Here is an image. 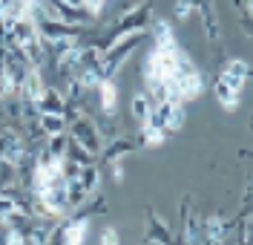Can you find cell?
I'll return each mask as SVG.
<instances>
[{"label": "cell", "mask_w": 253, "mask_h": 245, "mask_svg": "<svg viewBox=\"0 0 253 245\" xmlns=\"http://www.w3.org/2000/svg\"><path fill=\"white\" fill-rule=\"evenodd\" d=\"M147 240H153V243H170V228L158 219L156 213H147Z\"/></svg>", "instance_id": "5b68a950"}, {"label": "cell", "mask_w": 253, "mask_h": 245, "mask_svg": "<svg viewBox=\"0 0 253 245\" xmlns=\"http://www.w3.org/2000/svg\"><path fill=\"white\" fill-rule=\"evenodd\" d=\"M150 107H153V101H150L147 96H135L132 101H129V115H132L138 124H144L147 115H150Z\"/></svg>", "instance_id": "7c38bea8"}, {"label": "cell", "mask_w": 253, "mask_h": 245, "mask_svg": "<svg viewBox=\"0 0 253 245\" xmlns=\"http://www.w3.org/2000/svg\"><path fill=\"white\" fill-rule=\"evenodd\" d=\"M251 15H253V0H251Z\"/></svg>", "instance_id": "484cf974"}, {"label": "cell", "mask_w": 253, "mask_h": 245, "mask_svg": "<svg viewBox=\"0 0 253 245\" xmlns=\"http://www.w3.org/2000/svg\"><path fill=\"white\" fill-rule=\"evenodd\" d=\"M101 3H104V0H84V6H86V9H92V12L101 9Z\"/></svg>", "instance_id": "7402d4cb"}, {"label": "cell", "mask_w": 253, "mask_h": 245, "mask_svg": "<svg viewBox=\"0 0 253 245\" xmlns=\"http://www.w3.org/2000/svg\"><path fill=\"white\" fill-rule=\"evenodd\" d=\"M129 150H132V142H129V139H121V136H115V139H110L107 150H101V156H104L107 162H118V159L129 156Z\"/></svg>", "instance_id": "277c9868"}, {"label": "cell", "mask_w": 253, "mask_h": 245, "mask_svg": "<svg viewBox=\"0 0 253 245\" xmlns=\"http://www.w3.org/2000/svg\"><path fill=\"white\" fill-rule=\"evenodd\" d=\"M38 110L41 113H63L66 110V98H63L61 90H55V87H46L41 98H38Z\"/></svg>", "instance_id": "3957f363"}, {"label": "cell", "mask_w": 253, "mask_h": 245, "mask_svg": "<svg viewBox=\"0 0 253 245\" xmlns=\"http://www.w3.org/2000/svg\"><path fill=\"white\" fill-rule=\"evenodd\" d=\"M224 237H227V222H224L221 216L207 219V222H205V240H207V243H221Z\"/></svg>", "instance_id": "ba28073f"}, {"label": "cell", "mask_w": 253, "mask_h": 245, "mask_svg": "<svg viewBox=\"0 0 253 245\" xmlns=\"http://www.w3.org/2000/svg\"><path fill=\"white\" fill-rule=\"evenodd\" d=\"M181 124H184V110H181V104H173L170 118H167V133H175Z\"/></svg>", "instance_id": "e0dca14e"}, {"label": "cell", "mask_w": 253, "mask_h": 245, "mask_svg": "<svg viewBox=\"0 0 253 245\" xmlns=\"http://www.w3.org/2000/svg\"><path fill=\"white\" fill-rule=\"evenodd\" d=\"M15 208H17L15 199H12L9 194H3V191H0V222H6V219L12 216V211H15Z\"/></svg>", "instance_id": "ac0fdd59"}, {"label": "cell", "mask_w": 253, "mask_h": 245, "mask_svg": "<svg viewBox=\"0 0 253 245\" xmlns=\"http://www.w3.org/2000/svg\"><path fill=\"white\" fill-rule=\"evenodd\" d=\"M66 145H69V136H66V130L46 136V150L55 156V159H63V156H66Z\"/></svg>", "instance_id": "4fadbf2b"}, {"label": "cell", "mask_w": 253, "mask_h": 245, "mask_svg": "<svg viewBox=\"0 0 253 245\" xmlns=\"http://www.w3.org/2000/svg\"><path fill=\"white\" fill-rule=\"evenodd\" d=\"M3 118H6V113H3V98H0V121H3Z\"/></svg>", "instance_id": "603a6c76"}, {"label": "cell", "mask_w": 253, "mask_h": 245, "mask_svg": "<svg viewBox=\"0 0 253 245\" xmlns=\"http://www.w3.org/2000/svg\"><path fill=\"white\" fill-rule=\"evenodd\" d=\"M75 179L84 185V191H86V194H95V188H98V182H101V173H98V167H95V164H84Z\"/></svg>", "instance_id": "8fae6325"}, {"label": "cell", "mask_w": 253, "mask_h": 245, "mask_svg": "<svg viewBox=\"0 0 253 245\" xmlns=\"http://www.w3.org/2000/svg\"><path fill=\"white\" fill-rule=\"evenodd\" d=\"M0 20H3V9H0Z\"/></svg>", "instance_id": "4316f807"}, {"label": "cell", "mask_w": 253, "mask_h": 245, "mask_svg": "<svg viewBox=\"0 0 253 245\" xmlns=\"http://www.w3.org/2000/svg\"><path fill=\"white\" fill-rule=\"evenodd\" d=\"M101 243H118V234L112 228H104L101 231Z\"/></svg>", "instance_id": "44dd1931"}, {"label": "cell", "mask_w": 253, "mask_h": 245, "mask_svg": "<svg viewBox=\"0 0 253 245\" xmlns=\"http://www.w3.org/2000/svg\"><path fill=\"white\" fill-rule=\"evenodd\" d=\"M66 159H72V162H78L81 167H84V164H95V153H89V150L81 145V142H75V139L69 136V145H66Z\"/></svg>", "instance_id": "8992f818"}, {"label": "cell", "mask_w": 253, "mask_h": 245, "mask_svg": "<svg viewBox=\"0 0 253 245\" xmlns=\"http://www.w3.org/2000/svg\"><path fill=\"white\" fill-rule=\"evenodd\" d=\"M41 127L46 136H52V133H63L69 127V121L63 118V113H41Z\"/></svg>", "instance_id": "9c48e42d"}, {"label": "cell", "mask_w": 253, "mask_h": 245, "mask_svg": "<svg viewBox=\"0 0 253 245\" xmlns=\"http://www.w3.org/2000/svg\"><path fill=\"white\" fill-rule=\"evenodd\" d=\"M0 44H3V20H0Z\"/></svg>", "instance_id": "cb8c5ba5"}, {"label": "cell", "mask_w": 253, "mask_h": 245, "mask_svg": "<svg viewBox=\"0 0 253 245\" xmlns=\"http://www.w3.org/2000/svg\"><path fill=\"white\" fill-rule=\"evenodd\" d=\"M95 127H98L101 142H110V139H115V136H118V124H115L112 113H107L104 118H98V121H95Z\"/></svg>", "instance_id": "9a60e30c"}, {"label": "cell", "mask_w": 253, "mask_h": 245, "mask_svg": "<svg viewBox=\"0 0 253 245\" xmlns=\"http://www.w3.org/2000/svg\"><path fill=\"white\" fill-rule=\"evenodd\" d=\"M202 15H205V29H207V38H210V41H216V38H219V23H216V15H213L210 9H207V12H202Z\"/></svg>", "instance_id": "ffe728a7"}, {"label": "cell", "mask_w": 253, "mask_h": 245, "mask_svg": "<svg viewBox=\"0 0 253 245\" xmlns=\"http://www.w3.org/2000/svg\"><path fill=\"white\" fill-rule=\"evenodd\" d=\"M184 240H187V243L205 240V222H202L199 213H190L187 219H184Z\"/></svg>", "instance_id": "52a82bcc"}, {"label": "cell", "mask_w": 253, "mask_h": 245, "mask_svg": "<svg viewBox=\"0 0 253 245\" xmlns=\"http://www.w3.org/2000/svg\"><path fill=\"white\" fill-rule=\"evenodd\" d=\"M213 90H216V98H219L227 110H233V107L239 104V96H242V93H239V90H233L230 84H224L221 78L216 81V87H213Z\"/></svg>", "instance_id": "30bf717a"}, {"label": "cell", "mask_w": 253, "mask_h": 245, "mask_svg": "<svg viewBox=\"0 0 253 245\" xmlns=\"http://www.w3.org/2000/svg\"><path fill=\"white\" fill-rule=\"evenodd\" d=\"M66 196H69V211H72V208H81L89 194L84 191V185H81L78 179H69L66 182Z\"/></svg>", "instance_id": "5bb4252c"}, {"label": "cell", "mask_w": 253, "mask_h": 245, "mask_svg": "<svg viewBox=\"0 0 253 245\" xmlns=\"http://www.w3.org/2000/svg\"><path fill=\"white\" fill-rule=\"evenodd\" d=\"M221 72H230V75H236V78H248V75H251V66L245 64V58H230L227 64L221 66Z\"/></svg>", "instance_id": "2e32d148"}, {"label": "cell", "mask_w": 253, "mask_h": 245, "mask_svg": "<svg viewBox=\"0 0 253 245\" xmlns=\"http://www.w3.org/2000/svg\"><path fill=\"white\" fill-rule=\"evenodd\" d=\"M147 26H150V3H141L135 9H124L121 17H118V23H115L118 35L138 32V29H147Z\"/></svg>", "instance_id": "7a4b0ae2"}, {"label": "cell", "mask_w": 253, "mask_h": 245, "mask_svg": "<svg viewBox=\"0 0 253 245\" xmlns=\"http://www.w3.org/2000/svg\"><path fill=\"white\" fill-rule=\"evenodd\" d=\"M66 130H69V136H72L75 142H81V145L86 147L89 153H95V156L101 153V145H104V142H101V136H98V127H95L92 115L78 113L72 121H69V127H66Z\"/></svg>", "instance_id": "6da1fadb"}, {"label": "cell", "mask_w": 253, "mask_h": 245, "mask_svg": "<svg viewBox=\"0 0 253 245\" xmlns=\"http://www.w3.org/2000/svg\"><path fill=\"white\" fill-rule=\"evenodd\" d=\"M63 3H75V6H78V3H84V0H63Z\"/></svg>", "instance_id": "d4e9b609"}, {"label": "cell", "mask_w": 253, "mask_h": 245, "mask_svg": "<svg viewBox=\"0 0 253 245\" xmlns=\"http://www.w3.org/2000/svg\"><path fill=\"white\" fill-rule=\"evenodd\" d=\"M78 173H81V164H78V162H72V159H66V156H63V159H61V176H63V179L69 182V179H75Z\"/></svg>", "instance_id": "d6986e66"}]
</instances>
